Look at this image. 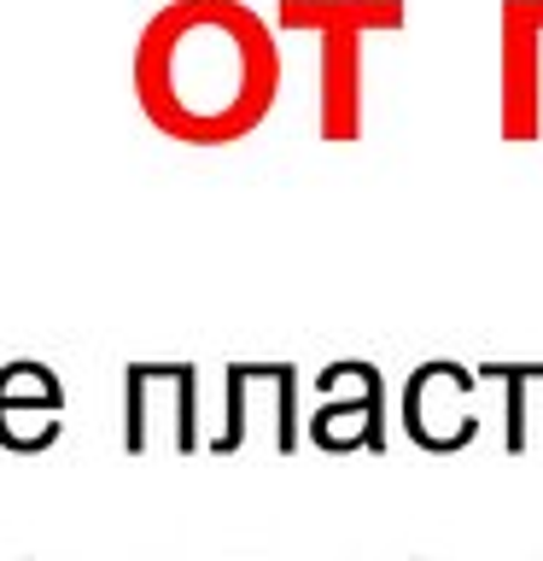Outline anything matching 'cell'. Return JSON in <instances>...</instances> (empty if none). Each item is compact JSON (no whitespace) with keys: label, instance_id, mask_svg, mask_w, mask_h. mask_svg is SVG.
<instances>
[{"label":"cell","instance_id":"6da1fadb","mask_svg":"<svg viewBox=\"0 0 543 561\" xmlns=\"http://www.w3.org/2000/svg\"><path fill=\"white\" fill-rule=\"evenodd\" d=\"M275 30L245 0H170L135 42V100L170 140H245L275 112Z\"/></svg>","mask_w":543,"mask_h":561},{"label":"cell","instance_id":"7a4b0ae2","mask_svg":"<svg viewBox=\"0 0 543 561\" xmlns=\"http://www.w3.org/2000/svg\"><path fill=\"white\" fill-rule=\"evenodd\" d=\"M275 18L280 30H310L322 42V59H315V129H322V140H333V147L362 140V42L374 30H403L409 7L403 0H280Z\"/></svg>","mask_w":543,"mask_h":561},{"label":"cell","instance_id":"3957f363","mask_svg":"<svg viewBox=\"0 0 543 561\" xmlns=\"http://www.w3.org/2000/svg\"><path fill=\"white\" fill-rule=\"evenodd\" d=\"M502 59H497V123L508 147L543 135V0H502Z\"/></svg>","mask_w":543,"mask_h":561},{"label":"cell","instance_id":"277c9868","mask_svg":"<svg viewBox=\"0 0 543 561\" xmlns=\"http://www.w3.org/2000/svg\"><path fill=\"white\" fill-rule=\"evenodd\" d=\"M462 392H480V368H467L455 357L420 363L415 375L403 380V433H409L420 450H438V456L473 445L480 415L473 410H444V398H462Z\"/></svg>","mask_w":543,"mask_h":561},{"label":"cell","instance_id":"5b68a950","mask_svg":"<svg viewBox=\"0 0 543 561\" xmlns=\"http://www.w3.org/2000/svg\"><path fill=\"white\" fill-rule=\"evenodd\" d=\"M310 438L322 450H385V386H380V368L368 357H362L357 398L322 403L310 421Z\"/></svg>","mask_w":543,"mask_h":561},{"label":"cell","instance_id":"8992f818","mask_svg":"<svg viewBox=\"0 0 543 561\" xmlns=\"http://www.w3.org/2000/svg\"><path fill=\"white\" fill-rule=\"evenodd\" d=\"M35 403L59 415L65 392H59V380H53V368L47 363H7L0 368V410L24 415V410H35Z\"/></svg>","mask_w":543,"mask_h":561},{"label":"cell","instance_id":"52a82bcc","mask_svg":"<svg viewBox=\"0 0 543 561\" xmlns=\"http://www.w3.org/2000/svg\"><path fill=\"white\" fill-rule=\"evenodd\" d=\"M480 375H502V450L520 456L525 450V380L543 375V363H480Z\"/></svg>","mask_w":543,"mask_h":561}]
</instances>
